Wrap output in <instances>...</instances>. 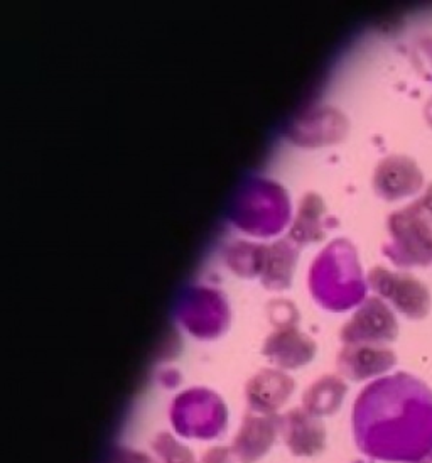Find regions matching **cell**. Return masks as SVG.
Wrapping results in <instances>:
<instances>
[{
    "mask_svg": "<svg viewBox=\"0 0 432 463\" xmlns=\"http://www.w3.org/2000/svg\"><path fill=\"white\" fill-rule=\"evenodd\" d=\"M155 463H196L190 449L169 433H159L151 443Z\"/></svg>",
    "mask_w": 432,
    "mask_h": 463,
    "instance_id": "cell-12",
    "label": "cell"
},
{
    "mask_svg": "<svg viewBox=\"0 0 432 463\" xmlns=\"http://www.w3.org/2000/svg\"><path fill=\"white\" fill-rule=\"evenodd\" d=\"M399 335V323L392 309L380 299H370L369 303L348 325L344 338L346 342L363 345H383L394 342Z\"/></svg>",
    "mask_w": 432,
    "mask_h": 463,
    "instance_id": "cell-7",
    "label": "cell"
},
{
    "mask_svg": "<svg viewBox=\"0 0 432 463\" xmlns=\"http://www.w3.org/2000/svg\"><path fill=\"white\" fill-rule=\"evenodd\" d=\"M392 241L383 254L399 268H427L432 264V184L418 202L389 219Z\"/></svg>",
    "mask_w": 432,
    "mask_h": 463,
    "instance_id": "cell-2",
    "label": "cell"
},
{
    "mask_svg": "<svg viewBox=\"0 0 432 463\" xmlns=\"http://www.w3.org/2000/svg\"><path fill=\"white\" fill-rule=\"evenodd\" d=\"M171 425L181 437L213 439L227 430L229 411L215 392L191 389L174 399L171 406Z\"/></svg>",
    "mask_w": 432,
    "mask_h": 463,
    "instance_id": "cell-3",
    "label": "cell"
},
{
    "mask_svg": "<svg viewBox=\"0 0 432 463\" xmlns=\"http://www.w3.org/2000/svg\"><path fill=\"white\" fill-rule=\"evenodd\" d=\"M200 463H245L242 458L237 455V451L227 447H218L206 451Z\"/></svg>",
    "mask_w": 432,
    "mask_h": 463,
    "instance_id": "cell-13",
    "label": "cell"
},
{
    "mask_svg": "<svg viewBox=\"0 0 432 463\" xmlns=\"http://www.w3.org/2000/svg\"><path fill=\"white\" fill-rule=\"evenodd\" d=\"M373 184L380 198L397 202L419 194L424 188V175L414 159L407 156H389L377 167Z\"/></svg>",
    "mask_w": 432,
    "mask_h": 463,
    "instance_id": "cell-5",
    "label": "cell"
},
{
    "mask_svg": "<svg viewBox=\"0 0 432 463\" xmlns=\"http://www.w3.org/2000/svg\"><path fill=\"white\" fill-rule=\"evenodd\" d=\"M414 463H432V455H429V457H426V458H422V460H419V462Z\"/></svg>",
    "mask_w": 432,
    "mask_h": 463,
    "instance_id": "cell-16",
    "label": "cell"
},
{
    "mask_svg": "<svg viewBox=\"0 0 432 463\" xmlns=\"http://www.w3.org/2000/svg\"><path fill=\"white\" fill-rule=\"evenodd\" d=\"M110 463H155V458L144 453V451L132 450V449H118L115 451Z\"/></svg>",
    "mask_w": 432,
    "mask_h": 463,
    "instance_id": "cell-14",
    "label": "cell"
},
{
    "mask_svg": "<svg viewBox=\"0 0 432 463\" xmlns=\"http://www.w3.org/2000/svg\"><path fill=\"white\" fill-rule=\"evenodd\" d=\"M358 449L381 462L414 463L432 455V391L399 373L365 387L355 401Z\"/></svg>",
    "mask_w": 432,
    "mask_h": 463,
    "instance_id": "cell-1",
    "label": "cell"
},
{
    "mask_svg": "<svg viewBox=\"0 0 432 463\" xmlns=\"http://www.w3.org/2000/svg\"><path fill=\"white\" fill-rule=\"evenodd\" d=\"M280 437L296 457H315L326 447V428L305 408L291 410L282 416Z\"/></svg>",
    "mask_w": 432,
    "mask_h": 463,
    "instance_id": "cell-8",
    "label": "cell"
},
{
    "mask_svg": "<svg viewBox=\"0 0 432 463\" xmlns=\"http://www.w3.org/2000/svg\"><path fill=\"white\" fill-rule=\"evenodd\" d=\"M294 391L291 377L277 371H262L247 384L245 394L250 411L258 414H277L289 401Z\"/></svg>",
    "mask_w": 432,
    "mask_h": 463,
    "instance_id": "cell-10",
    "label": "cell"
},
{
    "mask_svg": "<svg viewBox=\"0 0 432 463\" xmlns=\"http://www.w3.org/2000/svg\"><path fill=\"white\" fill-rule=\"evenodd\" d=\"M282 433V416L247 412L242 425L233 439L231 449L245 463L258 462L272 450L276 439Z\"/></svg>",
    "mask_w": 432,
    "mask_h": 463,
    "instance_id": "cell-6",
    "label": "cell"
},
{
    "mask_svg": "<svg viewBox=\"0 0 432 463\" xmlns=\"http://www.w3.org/2000/svg\"><path fill=\"white\" fill-rule=\"evenodd\" d=\"M426 118H427V122L431 124L432 128V99L429 100V103H427V107H426Z\"/></svg>",
    "mask_w": 432,
    "mask_h": 463,
    "instance_id": "cell-15",
    "label": "cell"
},
{
    "mask_svg": "<svg viewBox=\"0 0 432 463\" xmlns=\"http://www.w3.org/2000/svg\"><path fill=\"white\" fill-rule=\"evenodd\" d=\"M395 364L397 357L390 348L363 344H356L353 347L343 350L338 361L344 377L355 383L369 381L371 377L389 373Z\"/></svg>",
    "mask_w": 432,
    "mask_h": 463,
    "instance_id": "cell-9",
    "label": "cell"
},
{
    "mask_svg": "<svg viewBox=\"0 0 432 463\" xmlns=\"http://www.w3.org/2000/svg\"><path fill=\"white\" fill-rule=\"evenodd\" d=\"M348 387L340 377L326 375L307 387L303 399V408L309 414L323 418L340 411Z\"/></svg>",
    "mask_w": 432,
    "mask_h": 463,
    "instance_id": "cell-11",
    "label": "cell"
},
{
    "mask_svg": "<svg viewBox=\"0 0 432 463\" xmlns=\"http://www.w3.org/2000/svg\"><path fill=\"white\" fill-rule=\"evenodd\" d=\"M370 283L409 320H424L431 311L432 298L427 286L410 274L377 268L370 274Z\"/></svg>",
    "mask_w": 432,
    "mask_h": 463,
    "instance_id": "cell-4",
    "label": "cell"
}]
</instances>
